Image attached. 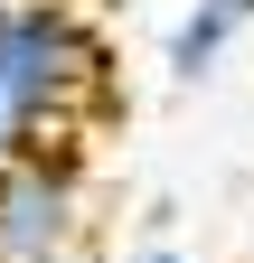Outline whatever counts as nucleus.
<instances>
[{
	"instance_id": "obj_1",
	"label": "nucleus",
	"mask_w": 254,
	"mask_h": 263,
	"mask_svg": "<svg viewBox=\"0 0 254 263\" xmlns=\"http://www.w3.org/2000/svg\"><path fill=\"white\" fill-rule=\"evenodd\" d=\"M113 104V57L76 0H0V170Z\"/></svg>"
},
{
	"instance_id": "obj_2",
	"label": "nucleus",
	"mask_w": 254,
	"mask_h": 263,
	"mask_svg": "<svg viewBox=\"0 0 254 263\" xmlns=\"http://www.w3.org/2000/svg\"><path fill=\"white\" fill-rule=\"evenodd\" d=\"M85 197H94V160L85 141H47L0 170V263H47L85 245Z\"/></svg>"
},
{
	"instance_id": "obj_3",
	"label": "nucleus",
	"mask_w": 254,
	"mask_h": 263,
	"mask_svg": "<svg viewBox=\"0 0 254 263\" xmlns=\"http://www.w3.org/2000/svg\"><path fill=\"white\" fill-rule=\"evenodd\" d=\"M235 38H254V0H188L179 28H170V47H160L170 85H207L216 66H226Z\"/></svg>"
},
{
	"instance_id": "obj_4",
	"label": "nucleus",
	"mask_w": 254,
	"mask_h": 263,
	"mask_svg": "<svg viewBox=\"0 0 254 263\" xmlns=\"http://www.w3.org/2000/svg\"><path fill=\"white\" fill-rule=\"evenodd\" d=\"M122 263H188L179 245H141V254H122Z\"/></svg>"
},
{
	"instance_id": "obj_5",
	"label": "nucleus",
	"mask_w": 254,
	"mask_h": 263,
	"mask_svg": "<svg viewBox=\"0 0 254 263\" xmlns=\"http://www.w3.org/2000/svg\"><path fill=\"white\" fill-rule=\"evenodd\" d=\"M47 263H104V254H94V245H76V254H47Z\"/></svg>"
}]
</instances>
